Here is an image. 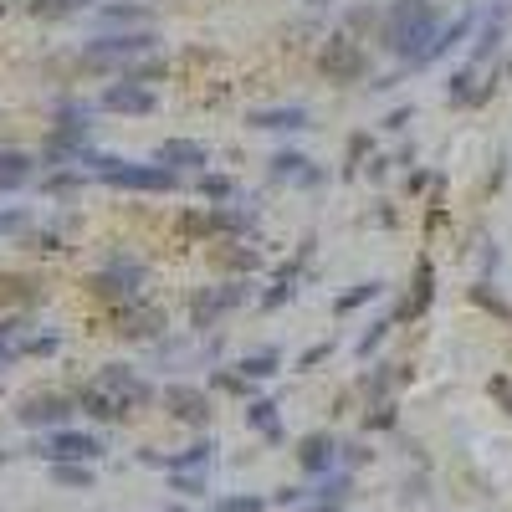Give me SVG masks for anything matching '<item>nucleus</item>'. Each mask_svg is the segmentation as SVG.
<instances>
[{
  "mask_svg": "<svg viewBox=\"0 0 512 512\" xmlns=\"http://www.w3.org/2000/svg\"><path fill=\"white\" fill-rule=\"evenodd\" d=\"M441 36V11H436V0H390L379 16V52H390L405 62V72L420 67V57L431 52V41Z\"/></svg>",
  "mask_w": 512,
  "mask_h": 512,
  "instance_id": "obj_1",
  "label": "nucleus"
},
{
  "mask_svg": "<svg viewBox=\"0 0 512 512\" xmlns=\"http://www.w3.org/2000/svg\"><path fill=\"white\" fill-rule=\"evenodd\" d=\"M77 164H88L93 175L113 190H144V195H169L180 190V175L164 164H134V159H118V154H98V149H82Z\"/></svg>",
  "mask_w": 512,
  "mask_h": 512,
  "instance_id": "obj_2",
  "label": "nucleus"
},
{
  "mask_svg": "<svg viewBox=\"0 0 512 512\" xmlns=\"http://www.w3.org/2000/svg\"><path fill=\"white\" fill-rule=\"evenodd\" d=\"M318 72L328 82H364L369 77V52L359 47V36L349 31H333L323 41V52H318Z\"/></svg>",
  "mask_w": 512,
  "mask_h": 512,
  "instance_id": "obj_3",
  "label": "nucleus"
},
{
  "mask_svg": "<svg viewBox=\"0 0 512 512\" xmlns=\"http://www.w3.org/2000/svg\"><path fill=\"white\" fill-rule=\"evenodd\" d=\"M154 47H159V36H154L149 26H139V31H118V36L88 41V47H82V62H88V67H113V62L134 67V57H144V52H154Z\"/></svg>",
  "mask_w": 512,
  "mask_h": 512,
  "instance_id": "obj_4",
  "label": "nucleus"
},
{
  "mask_svg": "<svg viewBox=\"0 0 512 512\" xmlns=\"http://www.w3.org/2000/svg\"><path fill=\"white\" fill-rule=\"evenodd\" d=\"M103 451H108L103 436L72 431V425H62V431H47V436L31 441V456H41V461H98Z\"/></svg>",
  "mask_w": 512,
  "mask_h": 512,
  "instance_id": "obj_5",
  "label": "nucleus"
},
{
  "mask_svg": "<svg viewBox=\"0 0 512 512\" xmlns=\"http://www.w3.org/2000/svg\"><path fill=\"white\" fill-rule=\"evenodd\" d=\"M93 384H103V390L128 410V415H134V410H144V405H154V384L134 369V364H103L98 369V379Z\"/></svg>",
  "mask_w": 512,
  "mask_h": 512,
  "instance_id": "obj_6",
  "label": "nucleus"
},
{
  "mask_svg": "<svg viewBox=\"0 0 512 512\" xmlns=\"http://www.w3.org/2000/svg\"><path fill=\"white\" fill-rule=\"evenodd\" d=\"M88 287H93L98 297H108V303H139V292H144V267L134 262V256H113L103 272H93Z\"/></svg>",
  "mask_w": 512,
  "mask_h": 512,
  "instance_id": "obj_7",
  "label": "nucleus"
},
{
  "mask_svg": "<svg viewBox=\"0 0 512 512\" xmlns=\"http://www.w3.org/2000/svg\"><path fill=\"white\" fill-rule=\"evenodd\" d=\"M77 400L72 395H57V390H41V395H26L16 405V420L26 425V431H62V425L72 420Z\"/></svg>",
  "mask_w": 512,
  "mask_h": 512,
  "instance_id": "obj_8",
  "label": "nucleus"
},
{
  "mask_svg": "<svg viewBox=\"0 0 512 512\" xmlns=\"http://www.w3.org/2000/svg\"><path fill=\"white\" fill-rule=\"evenodd\" d=\"M164 410L175 415L180 425H195V431H205V425L216 420V400H210L205 384H169V390H164Z\"/></svg>",
  "mask_w": 512,
  "mask_h": 512,
  "instance_id": "obj_9",
  "label": "nucleus"
},
{
  "mask_svg": "<svg viewBox=\"0 0 512 512\" xmlns=\"http://www.w3.org/2000/svg\"><path fill=\"white\" fill-rule=\"evenodd\" d=\"M251 297V282H221V287H200L195 303H190V323L195 328H210L216 318H226L231 308H241Z\"/></svg>",
  "mask_w": 512,
  "mask_h": 512,
  "instance_id": "obj_10",
  "label": "nucleus"
},
{
  "mask_svg": "<svg viewBox=\"0 0 512 512\" xmlns=\"http://www.w3.org/2000/svg\"><path fill=\"white\" fill-rule=\"evenodd\" d=\"M338 436L333 431H308V436H297L292 456H297V472H308V477H328L338 472Z\"/></svg>",
  "mask_w": 512,
  "mask_h": 512,
  "instance_id": "obj_11",
  "label": "nucleus"
},
{
  "mask_svg": "<svg viewBox=\"0 0 512 512\" xmlns=\"http://www.w3.org/2000/svg\"><path fill=\"white\" fill-rule=\"evenodd\" d=\"M431 297H436V262H431V256H420L415 272H410V292H405V303L395 308V323L420 318L425 308H431Z\"/></svg>",
  "mask_w": 512,
  "mask_h": 512,
  "instance_id": "obj_12",
  "label": "nucleus"
},
{
  "mask_svg": "<svg viewBox=\"0 0 512 512\" xmlns=\"http://www.w3.org/2000/svg\"><path fill=\"white\" fill-rule=\"evenodd\" d=\"M154 88L149 82H134V77H123V82H113V88L103 93V108L108 113H154Z\"/></svg>",
  "mask_w": 512,
  "mask_h": 512,
  "instance_id": "obj_13",
  "label": "nucleus"
},
{
  "mask_svg": "<svg viewBox=\"0 0 512 512\" xmlns=\"http://www.w3.org/2000/svg\"><path fill=\"white\" fill-rule=\"evenodd\" d=\"M272 180L313 190V185H323V169H318V164H313L308 154H297V149H282V154L272 159Z\"/></svg>",
  "mask_w": 512,
  "mask_h": 512,
  "instance_id": "obj_14",
  "label": "nucleus"
},
{
  "mask_svg": "<svg viewBox=\"0 0 512 512\" xmlns=\"http://www.w3.org/2000/svg\"><path fill=\"white\" fill-rule=\"evenodd\" d=\"M118 333L123 338H159L164 333V313L149 303H123L118 308Z\"/></svg>",
  "mask_w": 512,
  "mask_h": 512,
  "instance_id": "obj_15",
  "label": "nucleus"
},
{
  "mask_svg": "<svg viewBox=\"0 0 512 512\" xmlns=\"http://www.w3.org/2000/svg\"><path fill=\"white\" fill-rule=\"evenodd\" d=\"M492 93V82H482V67L477 62H461L456 72H451V88H446V103H482Z\"/></svg>",
  "mask_w": 512,
  "mask_h": 512,
  "instance_id": "obj_16",
  "label": "nucleus"
},
{
  "mask_svg": "<svg viewBox=\"0 0 512 512\" xmlns=\"http://www.w3.org/2000/svg\"><path fill=\"white\" fill-rule=\"evenodd\" d=\"M246 123L267 128V134H292V128H308V108H251Z\"/></svg>",
  "mask_w": 512,
  "mask_h": 512,
  "instance_id": "obj_17",
  "label": "nucleus"
},
{
  "mask_svg": "<svg viewBox=\"0 0 512 512\" xmlns=\"http://www.w3.org/2000/svg\"><path fill=\"white\" fill-rule=\"evenodd\" d=\"M210 154L200 149V144H190V139H169V144H159L154 149V164H164V169H175V175H180V169H200Z\"/></svg>",
  "mask_w": 512,
  "mask_h": 512,
  "instance_id": "obj_18",
  "label": "nucleus"
},
{
  "mask_svg": "<svg viewBox=\"0 0 512 512\" xmlns=\"http://www.w3.org/2000/svg\"><path fill=\"white\" fill-rule=\"evenodd\" d=\"M72 400H77V410H82V415H93V420H123V415H128V410L103 390V384H82V390H77Z\"/></svg>",
  "mask_w": 512,
  "mask_h": 512,
  "instance_id": "obj_19",
  "label": "nucleus"
},
{
  "mask_svg": "<svg viewBox=\"0 0 512 512\" xmlns=\"http://www.w3.org/2000/svg\"><path fill=\"white\" fill-rule=\"evenodd\" d=\"M246 431H256L262 441L282 446V415H277V400H251V405H246Z\"/></svg>",
  "mask_w": 512,
  "mask_h": 512,
  "instance_id": "obj_20",
  "label": "nucleus"
},
{
  "mask_svg": "<svg viewBox=\"0 0 512 512\" xmlns=\"http://www.w3.org/2000/svg\"><path fill=\"white\" fill-rule=\"evenodd\" d=\"M98 21H108V26H149L154 21V11L144 6V0H113V6H98Z\"/></svg>",
  "mask_w": 512,
  "mask_h": 512,
  "instance_id": "obj_21",
  "label": "nucleus"
},
{
  "mask_svg": "<svg viewBox=\"0 0 512 512\" xmlns=\"http://www.w3.org/2000/svg\"><path fill=\"white\" fill-rule=\"evenodd\" d=\"M205 226H210V231H231V236H246V231H256V216H251V210H236V205H210Z\"/></svg>",
  "mask_w": 512,
  "mask_h": 512,
  "instance_id": "obj_22",
  "label": "nucleus"
},
{
  "mask_svg": "<svg viewBox=\"0 0 512 512\" xmlns=\"http://www.w3.org/2000/svg\"><path fill=\"white\" fill-rule=\"evenodd\" d=\"M210 461H216V441H210V436H200V441H195V446H185L180 456H169V466H164V472H205Z\"/></svg>",
  "mask_w": 512,
  "mask_h": 512,
  "instance_id": "obj_23",
  "label": "nucleus"
},
{
  "mask_svg": "<svg viewBox=\"0 0 512 512\" xmlns=\"http://www.w3.org/2000/svg\"><path fill=\"white\" fill-rule=\"evenodd\" d=\"M349 497H354V472H349V466H338V472L318 477V487H313V502H338V507H344Z\"/></svg>",
  "mask_w": 512,
  "mask_h": 512,
  "instance_id": "obj_24",
  "label": "nucleus"
},
{
  "mask_svg": "<svg viewBox=\"0 0 512 512\" xmlns=\"http://www.w3.org/2000/svg\"><path fill=\"white\" fill-rule=\"evenodd\" d=\"M52 482L72 487V492H88L98 477H93V461H52Z\"/></svg>",
  "mask_w": 512,
  "mask_h": 512,
  "instance_id": "obj_25",
  "label": "nucleus"
},
{
  "mask_svg": "<svg viewBox=\"0 0 512 512\" xmlns=\"http://www.w3.org/2000/svg\"><path fill=\"white\" fill-rule=\"evenodd\" d=\"M31 180V159L16 154V149H0V195L6 190H21Z\"/></svg>",
  "mask_w": 512,
  "mask_h": 512,
  "instance_id": "obj_26",
  "label": "nucleus"
},
{
  "mask_svg": "<svg viewBox=\"0 0 512 512\" xmlns=\"http://www.w3.org/2000/svg\"><path fill=\"white\" fill-rule=\"evenodd\" d=\"M379 292H384V282H359V287H349L344 297H333V318H349V313H359L364 303H374Z\"/></svg>",
  "mask_w": 512,
  "mask_h": 512,
  "instance_id": "obj_27",
  "label": "nucleus"
},
{
  "mask_svg": "<svg viewBox=\"0 0 512 512\" xmlns=\"http://www.w3.org/2000/svg\"><path fill=\"white\" fill-rule=\"evenodd\" d=\"M236 369L256 384V379H272L277 369H282V349H262V354H246V359H236Z\"/></svg>",
  "mask_w": 512,
  "mask_h": 512,
  "instance_id": "obj_28",
  "label": "nucleus"
},
{
  "mask_svg": "<svg viewBox=\"0 0 512 512\" xmlns=\"http://www.w3.org/2000/svg\"><path fill=\"white\" fill-rule=\"evenodd\" d=\"M390 328H395V313H384V318H374V323H369V333H364L359 344H354V354H359V359H374V349L384 344V338H390Z\"/></svg>",
  "mask_w": 512,
  "mask_h": 512,
  "instance_id": "obj_29",
  "label": "nucleus"
},
{
  "mask_svg": "<svg viewBox=\"0 0 512 512\" xmlns=\"http://www.w3.org/2000/svg\"><path fill=\"white\" fill-rule=\"evenodd\" d=\"M395 420H400V415H395V400H374L369 415H364V431H369V436H374V431H395Z\"/></svg>",
  "mask_w": 512,
  "mask_h": 512,
  "instance_id": "obj_30",
  "label": "nucleus"
},
{
  "mask_svg": "<svg viewBox=\"0 0 512 512\" xmlns=\"http://www.w3.org/2000/svg\"><path fill=\"white\" fill-rule=\"evenodd\" d=\"M210 390H221V395H251V379L231 364V369H221V374H210Z\"/></svg>",
  "mask_w": 512,
  "mask_h": 512,
  "instance_id": "obj_31",
  "label": "nucleus"
},
{
  "mask_svg": "<svg viewBox=\"0 0 512 512\" xmlns=\"http://www.w3.org/2000/svg\"><path fill=\"white\" fill-rule=\"evenodd\" d=\"M210 512H267V502L256 492H231V497H216V507Z\"/></svg>",
  "mask_w": 512,
  "mask_h": 512,
  "instance_id": "obj_32",
  "label": "nucleus"
},
{
  "mask_svg": "<svg viewBox=\"0 0 512 512\" xmlns=\"http://www.w3.org/2000/svg\"><path fill=\"white\" fill-rule=\"evenodd\" d=\"M88 0H31V11L36 16H47V21H62V16H77Z\"/></svg>",
  "mask_w": 512,
  "mask_h": 512,
  "instance_id": "obj_33",
  "label": "nucleus"
},
{
  "mask_svg": "<svg viewBox=\"0 0 512 512\" xmlns=\"http://www.w3.org/2000/svg\"><path fill=\"white\" fill-rule=\"evenodd\" d=\"M195 185H200V195H210V200H216V205H226V200H236V185H231L226 175H200Z\"/></svg>",
  "mask_w": 512,
  "mask_h": 512,
  "instance_id": "obj_34",
  "label": "nucleus"
},
{
  "mask_svg": "<svg viewBox=\"0 0 512 512\" xmlns=\"http://www.w3.org/2000/svg\"><path fill=\"white\" fill-rule=\"evenodd\" d=\"M169 487L180 497H205V472H169Z\"/></svg>",
  "mask_w": 512,
  "mask_h": 512,
  "instance_id": "obj_35",
  "label": "nucleus"
},
{
  "mask_svg": "<svg viewBox=\"0 0 512 512\" xmlns=\"http://www.w3.org/2000/svg\"><path fill=\"white\" fill-rule=\"evenodd\" d=\"M472 303H482V308H487L492 318H502V323H512V308L502 303V297H492V292H487V282H477V287H472Z\"/></svg>",
  "mask_w": 512,
  "mask_h": 512,
  "instance_id": "obj_36",
  "label": "nucleus"
},
{
  "mask_svg": "<svg viewBox=\"0 0 512 512\" xmlns=\"http://www.w3.org/2000/svg\"><path fill=\"white\" fill-rule=\"evenodd\" d=\"M487 395L502 405V415H512V374H492L487 379Z\"/></svg>",
  "mask_w": 512,
  "mask_h": 512,
  "instance_id": "obj_37",
  "label": "nucleus"
},
{
  "mask_svg": "<svg viewBox=\"0 0 512 512\" xmlns=\"http://www.w3.org/2000/svg\"><path fill=\"white\" fill-rule=\"evenodd\" d=\"M369 144H374L369 134H354V139H349V164H344V175H354L359 164H369V159H364V154H369Z\"/></svg>",
  "mask_w": 512,
  "mask_h": 512,
  "instance_id": "obj_38",
  "label": "nucleus"
},
{
  "mask_svg": "<svg viewBox=\"0 0 512 512\" xmlns=\"http://www.w3.org/2000/svg\"><path fill=\"white\" fill-rule=\"evenodd\" d=\"M374 451L369 446H344V451H338V466H349V472H354V466H364Z\"/></svg>",
  "mask_w": 512,
  "mask_h": 512,
  "instance_id": "obj_39",
  "label": "nucleus"
},
{
  "mask_svg": "<svg viewBox=\"0 0 512 512\" xmlns=\"http://www.w3.org/2000/svg\"><path fill=\"white\" fill-rule=\"evenodd\" d=\"M333 354V344H313V349H303V354H297V369H313V364H323Z\"/></svg>",
  "mask_w": 512,
  "mask_h": 512,
  "instance_id": "obj_40",
  "label": "nucleus"
},
{
  "mask_svg": "<svg viewBox=\"0 0 512 512\" xmlns=\"http://www.w3.org/2000/svg\"><path fill=\"white\" fill-rule=\"evenodd\" d=\"M26 226V210H0V236H11Z\"/></svg>",
  "mask_w": 512,
  "mask_h": 512,
  "instance_id": "obj_41",
  "label": "nucleus"
},
{
  "mask_svg": "<svg viewBox=\"0 0 512 512\" xmlns=\"http://www.w3.org/2000/svg\"><path fill=\"white\" fill-rule=\"evenodd\" d=\"M405 123H410V108H395V113H390V118H384L379 128H390V134H400V128H405Z\"/></svg>",
  "mask_w": 512,
  "mask_h": 512,
  "instance_id": "obj_42",
  "label": "nucleus"
},
{
  "mask_svg": "<svg viewBox=\"0 0 512 512\" xmlns=\"http://www.w3.org/2000/svg\"><path fill=\"white\" fill-rule=\"evenodd\" d=\"M303 497H308L303 487H277V497H272V502H282V507H292V502H303Z\"/></svg>",
  "mask_w": 512,
  "mask_h": 512,
  "instance_id": "obj_43",
  "label": "nucleus"
},
{
  "mask_svg": "<svg viewBox=\"0 0 512 512\" xmlns=\"http://www.w3.org/2000/svg\"><path fill=\"white\" fill-rule=\"evenodd\" d=\"M384 169H390V159H384V154H369V180H384Z\"/></svg>",
  "mask_w": 512,
  "mask_h": 512,
  "instance_id": "obj_44",
  "label": "nucleus"
},
{
  "mask_svg": "<svg viewBox=\"0 0 512 512\" xmlns=\"http://www.w3.org/2000/svg\"><path fill=\"white\" fill-rule=\"evenodd\" d=\"M308 512H344V507H338V502H313Z\"/></svg>",
  "mask_w": 512,
  "mask_h": 512,
  "instance_id": "obj_45",
  "label": "nucleus"
},
{
  "mask_svg": "<svg viewBox=\"0 0 512 512\" xmlns=\"http://www.w3.org/2000/svg\"><path fill=\"white\" fill-rule=\"evenodd\" d=\"M303 6H333V0H303Z\"/></svg>",
  "mask_w": 512,
  "mask_h": 512,
  "instance_id": "obj_46",
  "label": "nucleus"
},
{
  "mask_svg": "<svg viewBox=\"0 0 512 512\" xmlns=\"http://www.w3.org/2000/svg\"><path fill=\"white\" fill-rule=\"evenodd\" d=\"M169 512H190V507H180V502H169Z\"/></svg>",
  "mask_w": 512,
  "mask_h": 512,
  "instance_id": "obj_47",
  "label": "nucleus"
}]
</instances>
